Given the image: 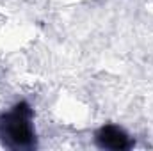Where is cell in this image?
Listing matches in <instances>:
<instances>
[{"label": "cell", "mask_w": 153, "mask_h": 151, "mask_svg": "<svg viewBox=\"0 0 153 151\" xmlns=\"http://www.w3.org/2000/svg\"><path fill=\"white\" fill-rule=\"evenodd\" d=\"M0 142L11 150L36 146L34 112L27 101H18L9 110L0 112Z\"/></svg>", "instance_id": "1"}, {"label": "cell", "mask_w": 153, "mask_h": 151, "mask_svg": "<svg viewBox=\"0 0 153 151\" xmlns=\"http://www.w3.org/2000/svg\"><path fill=\"white\" fill-rule=\"evenodd\" d=\"M94 141H96V146L102 148V150L121 151V150H130L134 146L130 135L117 124L100 126L94 133Z\"/></svg>", "instance_id": "2"}]
</instances>
